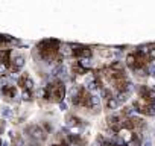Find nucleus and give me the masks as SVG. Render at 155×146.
Wrapping results in <instances>:
<instances>
[{
	"label": "nucleus",
	"instance_id": "obj_1",
	"mask_svg": "<svg viewBox=\"0 0 155 146\" xmlns=\"http://www.w3.org/2000/svg\"><path fill=\"white\" fill-rule=\"evenodd\" d=\"M26 132L29 134L31 140H34V141L43 143V141L46 140V131H44L41 126H38V125H29V126L26 128Z\"/></svg>",
	"mask_w": 155,
	"mask_h": 146
},
{
	"label": "nucleus",
	"instance_id": "obj_2",
	"mask_svg": "<svg viewBox=\"0 0 155 146\" xmlns=\"http://www.w3.org/2000/svg\"><path fill=\"white\" fill-rule=\"evenodd\" d=\"M23 65H25V56L23 55H15L11 59V71L15 73V75L23 68Z\"/></svg>",
	"mask_w": 155,
	"mask_h": 146
},
{
	"label": "nucleus",
	"instance_id": "obj_3",
	"mask_svg": "<svg viewBox=\"0 0 155 146\" xmlns=\"http://www.w3.org/2000/svg\"><path fill=\"white\" fill-rule=\"evenodd\" d=\"M85 88H87L88 91H91V93H94V91L99 90V81H97V78H96L94 75H90V76L87 78V81H85Z\"/></svg>",
	"mask_w": 155,
	"mask_h": 146
},
{
	"label": "nucleus",
	"instance_id": "obj_4",
	"mask_svg": "<svg viewBox=\"0 0 155 146\" xmlns=\"http://www.w3.org/2000/svg\"><path fill=\"white\" fill-rule=\"evenodd\" d=\"M18 85H21L23 90H31V91H32V88H34V81L31 79V76L23 75L21 78H18Z\"/></svg>",
	"mask_w": 155,
	"mask_h": 146
},
{
	"label": "nucleus",
	"instance_id": "obj_5",
	"mask_svg": "<svg viewBox=\"0 0 155 146\" xmlns=\"http://www.w3.org/2000/svg\"><path fill=\"white\" fill-rule=\"evenodd\" d=\"M65 73H67V67L62 65V64H56V65L53 67V70H52V75H53V76H59V78H62Z\"/></svg>",
	"mask_w": 155,
	"mask_h": 146
},
{
	"label": "nucleus",
	"instance_id": "obj_6",
	"mask_svg": "<svg viewBox=\"0 0 155 146\" xmlns=\"http://www.w3.org/2000/svg\"><path fill=\"white\" fill-rule=\"evenodd\" d=\"M2 95L3 96H8V98H15L17 96V91L12 85H3L2 87Z\"/></svg>",
	"mask_w": 155,
	"mask_h": 146
},
{
	"label": "nucleus",
	"instance_id": "obj_7",
	"mask_svg": "<svg viewBox=\"0 0 155 146\" xmlns=\"http://www.w3.org/2000/svg\"><path fill=\"white\" fill-rule=\"evenodd\" d=\"M78 65L82 67L84 70H87V68H90V67L93 65V61H91L90 58H79V61H78Z\"/></svg>",
	"mask_w": 155,
	"mask_h": 146
},
{
	"label": "nucleus",
	"instance_id": "obj_8",
	"mask_svg": "<svg viewBox=\"0 0 155 146\" xmlns=\"http://www.w3.org/2000/svg\"><path fill=\"white\" fill-rule=\"evenodd\" d=\"M59 55L61 56H70V55H73V49H70V46H62V47H59Z\"/></svg>",
	"mask_w": 155,
	"mask_h": 146
},
{
	"label": "nucleus",
	"instance_id": "obj_9",
	"mask_svg": "<svg viewBox=\"0 0 155 146\" xmlns=\"http://www.w3.org/2000/svg\"><path fill=\"white\" fill-rule=\"evenodd\" d=\"M119 105H120V104L117 102L116 98H110V99H107V108H110V110H116Z\"/></svg>",
	"mask_w": 155,
	"mask_h": 146
},
{
	"label": "nucleus",
	"instance_id": "obj_10",
	"mask_svg": "<svg viewBox=\"0 0 155 146\" xmlns=\"http://www.w3.org/2000/svg\"><path fill=\"white\" fill-rule=\"evenodd\" d=\"M128 96H129V93H128V91H119V93H117V96H116V99H117V102H119V104H123V102H126Z\"/></svg>",
	"mask_w": 155,
	"mask_h": 146
},
{
	"label": "nucleus",
	"instance_id": "obj_11",
	"mask_svg": "<svg viewBox=\"0 0 155 146\" xmlns=\"http://www.w3.org/2000/svg\"><path fill=\"white\" fill-rule=\"evenodd\" d=\"M146 73H149L150 76H155V61H150L146 65Z\"/></svg>",
	"mask_w": 155,
	"mask_h": 146
},
{
	"label": "nucleus",
	"instance_id": "obj_12",
	"mask_svg": "<svg viewBox=\"0 0 155 146\" xmlns=\"http://www.w3.org/2000/svg\"><path fill=\"white\" fill-rule=\"evenodd\" d=\"M21 99H23L25 102L32 101V91H31V90H23V91H21Z\"/></svg>",
	"mask_w": 155,
	"mask_h": 146
},
{
	"label": "nucleus",
	"instance_id": "obj_13",
	"mask_svg": "<svg viewBox=\"0 0 155 146\" xmlns=\"http://www.w3.org/2000/svg\"><path fill=\"white\" fill-rule=\"evenodd\" d=\"M147 58L150 61H155V44L153 46H149V53H147Z\"/></svg>",
	"mask_w": 155,
	"mask_h": 146
},
{
	"label": "nucleus",
	"instance_id": "obj_14",
	"mask_svg": "<svg viewBox=\"0 0 155 146\" xmlns=\"http://www.w3.org/2000/svg\"><path fill=\"white\" fill-rule=\"evenodd\" d=\"M2 114H3V117H5V119H11V117H12V110L6 107V108H3Z\"/></svg>",
	"mask_w": 155,
	"mask_h": 146
},
{
	"label": "nucleus",
	"instance_id": "obj_15",
	"mask_svg": "<svg viewBox=\"0 0 155 146\" xmlns=\"http://www.w3.org/2000/svg\"><path fill=\"white\" fill-rule=\"evenodd\" d=\"M78 122H79V120H78L76 117H68V119H67V123H68L70 126H73V125H78Z\"/></svg>",
	"mask_w": 155,
	"mask_h": 146
},
{
	"label": "nucleus",
	"instance_id": "obj_16",
	"mask_svg": "<svg viewBox=\"0 0 155 146\" xmlns=\"http://www.w3.org/2000/svg\"><path fill=\"white\" fill-rule=\"evenodd\" d=\"M28 146H41V143H38V141H34V140H29Z\"/></svg>",
	"mask_w": 155,
	"mask_h": 146
},
{
	"label": "nucleus",
	"instance_id": "obj_17",
	"mask_svg": "<svg viewBox=\"0 0 155 146\" xmlns=\"http://www.w3.org/2000/svg\"><path fill=\"white\" fill-rule=\"evenodd\" d=\"M141 146H152V141H150V140H144Z\"/></svg>",
	"mask_w": 155,
	"mask_h": 146
},
{
	"label": "nucleus",
	"instance_id": "obj_18",
	"mask_svg": "<svg viewBox=\"0 0 155 146\" xmlns=\"http://www.w3.org/2000/svg\"><path fill=\"white\" fill-rule=\"evenodd\" d=\"M12 146H25V143H23V140H21V138H20V140H18V141H17V143H14V144H12Z\"/></svg>",
	"mask_w": 155,
	"mask_h": 146
},
{
	"label": "nucleus",
	"instance_id": "obj_19",
	"mask_svg": "<svg viewBox=\"0 0 155 146\" xmlns=\"http://www.w3.org/2000/svg\"><path fill=\"white\" fill-rule=\"evenodd\" d=\"M59 108H61V110H65V108H67V105H65L64 102H61V104H59Z\"/></svg>",
	"mask_w": 155,
	"mask_h": 146
},
{
	"label": "nucleus",
	"instance_id": "obj_20",
	"mask_svg": "<svg viewBox=\"0 0 155 146\" xmlns=\"http://www.w3.org/2000/svg\"><path fill=\"white\" fill-rule=\"evenodd\" d=\"M76 146H82V144H76Z\"/></svg>",
	"mask_w": 155,
	"mask_h": 146
}]
</instances>
